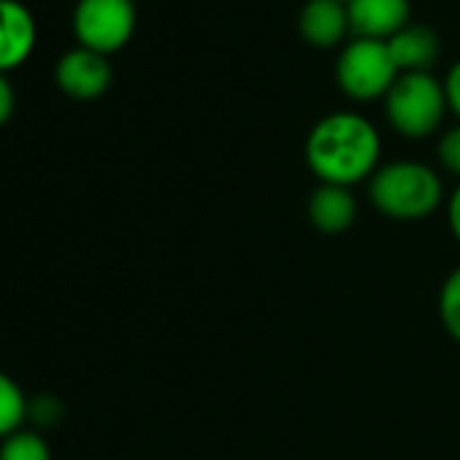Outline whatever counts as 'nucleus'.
I'll return each mask as SVG.
<instances>
[{
	"instance_id": "f03ea898",
	"label": "nucleus",
	"mask_w": 460,
	"mask_h": 460,
	"mask_svg": "<svg viewBox=\"0 0 460 460\" xmlns=\"http://www.w3.org/2000/svg\"><path fill=\"white\" fill-rule=\"evenodd\" d=\"M368 198L387 219L417 222L444 203V184L438 173L420 160H393L382 163L368 179Z\"/></svg>"
},
{
	"instance_id": "dca6fc26",
	"label": "nucleus",
	"mask_w": 460,
	"mask_h": 460,
	"mask_svg": "<svg viewBox=\"0 0 460 460\" xmlns=\"http://www.w3.org/2000/svg\"><path fill=\"white\" fill-rule=\"evenodd\" d=\"M28 417H33L36 425H41V428H52V425H58L60 417H63V403H60L55 395H39V398L31 403Z\"/></svg>"
},
{
	"instance_id": "ddd939ff",
	"label": "nucleus",
	"mask_w": 460,
	"mask_h": 460,
	"mask_svg": "<svg viewBox=\"0 0 460 460\" xmlns=\"http://www.w3.org/2000/svg\"><path fill=\"white\" fill-rule=\"evenodd\" d=\"M0 460H52V449L41 433L22 428L0 441Z\"/></svg>"
},
{
	"instance_id": "9d476101",
	"label": "nucleus",
	"mask_w": 460,
	"mask_h": 460,
	"mask_svg": "<svg viewBox=\"0 0 460 460\" xmlns=\"http://www.w3.org/2000/svg\"><path fill=\"white\" fill-rule=\"evenodd\" d=\"M298 33L317 49L344 44V39L352 33L347 4L344 0H306L298 12Z\"/></svg>"
},
{
	"instance_id": "423d86ee",
	"label": "nucleus",
	"mask_w": 460,
	"mask_h": 460,
	"mask_svg": "<svg viewBox=\"0 0 460 460\" xmlns=\"http://www.w3.org/2000/svg\"><path fill=\"white\" fill-rule=\"evenodd\" d=\"M111 79H114V68L109 58L84 47L68 49L55 66L58 87L74 101H98L101 95L109 93Z\"/></svg>"
},
{
	"instance_id": "a211bd4d",
	"label": "nucleus",
	"mask_w": 460,
	"mask_h": 460,
	"mask_svg": "<svg viewBox=\"0 0 460 460\" xmlns=\"http://www.w3.org/2000/svg\"><path fill=\"white\" fill-rule=\"evenodd\" d=\"M14 109H17L14 84L9 82L6 74H0V128H4V125L14 117Z\"/></svg>"
},
{
	"instance_id": "20e7f679",
	"label": "nucleus",
	"mask_w": 460,
	"mask_h": 460,
	"mask_svg": "<svg viewBox=\"0 0 460 460\" xmlns=\"http://www.w3.org/2000/svg\"><path fill=\"white\" fill-rule=\"evenodd\" d=\"M395 79L398 68L390 58L387 41L355 36L344 44L336 60V82L341 93L360 103L385 98Z\"/></svg>"
},
{
	"instance_id": "6ab92c4d",
	"label": "nucleus",
	"mask_w": 460,
	"mask_h": 460,
	"mask_svg": "<svg viewBox=\"0 0 460 460\" xmlns=\"http://www.w3.org/2000/svg\"><path fill=\"white\" fill-rule=\"evenodd\" d=\"M447 225L452 230L455 242L460 244V181H457V187L447 198Z\"/></svg>"
},
{
	"instance_id": "6e6552de",
	"label": "nucleus",
	"mask_w": 460,
	"mask_h": 460,
	"mask_svg": "<svg viewBox=\"0 0 460 460\" xmlns=\"http://www.w3.org/2000/svg\"><path fill=\"white\" fill-rule=\"evenodd\" d=\"M349 28L358 39L387 41L409 25V0H347Z\"/></svg>"
},
{
	"instance_id": "39448f33",
	"label": "nucleus",
	"mask_w": 460,
	"mask_h": 460,
	"mask_svg": "<svg viewBox=\"0 0 460 460\" xmlns=\"http://www.w3.org/2000/svg\"><path fill=\"white\" fill-rule=\"evenodd\" d=\"M79 47L98 55H114L136 33L133 0H79L71 20Z\"/></svg>"
},
{
	"instance_id": "aec40b11",
	"label": "nucleus",
	"mask_w": 460,
	"mask_h": 460,
	"mask_svg": "<svg viewBox=\"0 0 460 460\" xmlns=\"http://www.w3.org/2000/svg\"><path fill=\"white\" fill-rule=\"evenodd\" d=\"M344 4H347V0H344Z\"/></svg>"
},
{
	"instance_id": "f3484780",
	"label": "nucleus",
	"mask_w": 460,
	"mask_h": 460,
	"mask_svg": "<svg viewBox=\"0 0 460 460\" xmlns=\"http://www.w3.org/2000/svg\"><path fill=\"white\" fill-rule=\"evenodd\" d=\"M444 95H447L449 111L460 119V60L452 63V68L444 76Z\"/></svg>"
},
{
	"instance_id": "9b49d317",
	"label": "nucleus",
	"mask_w": 460,
	"mask_h": 460,
	"mask_svg": "<svg viewBox=\"0 0 460 460\" xmlns=\"http://www.w3.org/2000/svg\"><path fill=\"white\" fill-rule=\"evenodd\" d=\"M390 58L398 68V74H414V71H430L438 60L441 41L438 33L430 25L409 22L401 28L393 39H387Z\"/></svg>"
},
{
	"instance_id": "f8f14e48",
	"label": "nucleus",
	"mask_w": 460,
	"mask_h": 460,
	"mask_svg": "<svg viewBox=\"0 0 460 460\" xmlns=\"http://www.w3.org/2000/svg\"><path fill=\"white\" fill-rule=\"evenodd\" d=\"M28 411H31V401L25 398L22 387L14 382V376L0 371V441L22 430Z\"/></svg>"
},
{
	"instance_id": "f257e3e1",
	"label": "nucleus",
	"mask_w": 460,
	"mask_h": 460,
	"mask_svg": "<svg viewBox=\"0 0 460 460\" xmlns=\"http://www.w3.org/2000/svg\"><path fill=\"white\" fill-rule=\"evenodd\" d=\"M304 155L320 184L355 187L382 165V138L363 114L333 111L312 125Z\"/></svg>"
},
{
	"instance_id": "2eb2a0df",
	"label": "nucleus",
	"mask_w": 460,
	"mask_h": 460,
	"mask_svg": "<svg viewBox=\"0 0 460 460\" xmlns=\"http://www.w3.org/2000/svg\"><path fill=\"white\" fill-rule=\"evenodd\" d=\"M436 152H438V163L444 165V171L460 176V122L438 138Z\"/></svg>"
},
{
	"instance_id": "1a4fd4ad",
	"label": "nucleus",
	"mask_w": 460,
	"mask_h": 460,
	"mask_svg": "<svg viewBox=\"0 0 460 460\" xmlns=\"http://www.w3.org/2000/svg\"><path fill=\"white\" fill-rule=\"evenodd\" d=\"M358 198L352 187L341 184H317L306 203V219L314 230L325 236H339L349 230L358 219Z\"/></svg>"
},
{
	"instance_id": "7ed1b4c3",
	"label": "nucleus",
	"mask_w": 460,
	"mask_h": 460,
	"mask_svg": "<svg viewBox=\"0 0 460 460\" xmlns=\"http://www.w3.org/2000/svg\"><path fill=\"white\" fill-rule=\"evenodd\" d=\"M382 103L387 122L403 138L433 136L441 128L444 114L449 111L444 82H438L430 71L398 74Z\"/></svg>"
},
{
	"instance_id": "4468645a",
	"label": "nucleus",
	"mask_w": 460,
	"mask_h": 460,
	"mask_svg": "<svg viewBox=\"0 0 460 460\" xmlns=\"http://www.w3.org/2000/svg\"><path fill=\"white\" fill-rule=\"evenodd\" d=\"M438 320L444 331L460 341V266L447 274L441 290H438Z\"/></svg>"
},
{
	"instance_id": "0eeeda50",
	"label": "nucleus",
	"mask_w": 460,
	"mask_h": 460,
	"mask_svg": "<svg viewBox=\"0 0 460 460\" xmlns=\"http://www.w3.org/2000/svg\"><path fill=\"white\" fill-rule=\"evenodd\" d=\"M36 44L39 25L33 12L20 0H0V74L25 66Z\"/></svg>"
}]
</instances>
